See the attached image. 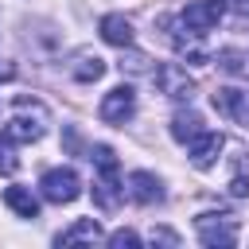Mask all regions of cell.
<instances>
[{"instance_id":"obj_1","label":"cell","mask_w":249,"mask_h":249,"mask_svg":"<svg viewBox=\"0 0 249 249\" xmlns=\"http://www.w3.org/2000/svg\"><path fill=\"white\" fill-rule=\"evenodd\" d=\"M12 109H16V117L8 121V136L16 140V144H31V140H39L43 132H47V109L39 105V101H31V97H16L12 101Z\"/></svg>"},{"instance_id":"obj_2","label":"cell","mask_w":249,"mask_h":249,"mask_svg":"<svg viewBox=\"0 0 249 249\" xmlns=\"http://www.w3.org/2000/svg\"><path fill=\"white\" fill-rule=\"evenodd\" d=\"M195 230L206 249H233L237 245V222L230 214H198Z\"/></svg>"},{"instance_id":"obj_3","label":"cell","mask_w":249,"mask_h":249,"mask_svg":"<svg viewBox=\"0 0 249 249\" xmlns=\"http://www.w3.org/2000/svg\"><path fill=\"white\" fill-rule=\"evenodd\" d=\"M160 27L167 31V39H171V47H175V54H179V58H187V62H195V66L210 58V54H206V47L198 43L202 35H198V31H191L183 19H171V16H163V19H160Z\"/></svg>"},{"instance_id":"obj_4","label":"cell","mask_w":249,"mask_h":249,"mask_svg":"<svg viewBox=\"0 0 249 249\" xmlns=\"http://www.w3.org/2000/svg\"><path fill=\"white\" fill-rule=\"evenodd\" d=\"M39 191H43L47 202L62 206V202H74V198L82 195V179H78L74 167H51V171L39 179Z\"/></svg>"},{"instance_id":"obj_5","label":"cell","mask_w":249,"mask_h":249,"mask_svg":"<svg viewBox=\"0 0 249 249\" xmlns=\"http://www.w3.org/2000/svg\"><path fill=\"white\" fill-rule=\"evenodd\" d=\"M152 82L160 86V93L163 97H171V101H191V93H195V82L187 78V70L183 66H175V62H163V66H156L152 70Z\"/></svg>"},{"instance_id":"obj_6","label":"cell","mask_w":249,"mask_h":249,"mask_svg":"<svg viewBox=\"0 0 249 249\" xmlns=\"http://www.w3.org/2000/svg\"><path fill=\"white\" fill-rule=\"evenodd\" d=\"M101 121L105 124H124L132 113H136V93H132V86H113L105 97H101Z\"/></svg>"},{"instance_id":"obj_7","label":"cell","mask_w":249,"mask_h":249,"mask_svg":"<svg viewBox=\"0 0 249 249\" xmlns=\"http://www.w3.org/2000/svg\"><path fill=\"white\" fill-rule=\"evenodd\" d=\"M214 109L222 113V117H230L233 124H241V128H249V89H237V86H222V89H214Z\"/></svg>"},{"instance_id":"obj_8","label":"cell","mask_w":249,"mask_h":249,"mask_svg":"<svg viewBox=\"0 0 249 249\" xmlns=\"http://www.w3.org/2000/svg\"><path fill=\"white\" fill-rule=\"evenodd\" d=\"M222 0H195V4H187L183 12H179V19L191 27V31H198V35H206V31H214L218 27V19H222Z\"/></svg>"},{"instance_id":"obj_9","label":"cell","mask_w":249,"mask_h":249,"mask_svg":"<svg viewBox=\"0 0 249 249\" xmlns=\"http://www.w3.org/2000/svg\"><path fill=\"white\" fill-rule=\"evenodd\" d=\"M124 183L117 179V167H97V179H93V202L101 210H117L121 198H124Z\"/></svg>"},{"instance_id":"obj_10","label":"cell","mask_w":249,"mask_h":249,"mask_svg":"<svg viewBox=\"0 0 249 249\" xmlns=\"http://www.w3.org/2000/svg\"><path fill=\"white\" fill-rule=\"evenodd\" d=\"M124 191H128V198H132L136 206H156V202H163V183H160L152 171H132V175L124 179Z\"/></svg>"},{"instance_id":"obj_11","label":"cell","mask_w":249,"mask_h":249,"mask_svg":"<svg viewBox=\"0 0 249 249\" xmlns=\"http://www.w3.org/2000/svg\"><path fill=\"white\" fill-rule=\"evenodd\" d=\"M226 148V140H222V132H210V128H202L191 144H187V156H191V163L198 167V171H206V167H214V160H218V152Z\"/></svg>"},{"instance_id":"obj_12","label":"cell","mask_w":249,"mask_h":249,"mask_svg":"<svg viewBox=\"0 0 249 249\" xmlns=\"http://www.w3.org/2000/svg\"><path fill=\"white\" fill-rule=\"evenodd\" d=\"M101 39L109 43V47H132V23L124 19V16H117V12H109V16H101Z\"/></svg>"},{"instance_id":"obj_13","label":"cell","mask_w":249,"mask_h":249,"mask_svg":"<svg viewBox=\"0 0 249 249\" xmlns=\"http://www.w3.org/2000/svg\"><path fill=\"white\" fill-rule=\"evenodd\" d=\"M70 74H74L78 82H97V78L105 74V58H97L93 51H78L74 62H70Z\"/></svg>"},{"instance_id":"obj_14","label":"cell","mask_w":249,"mask_h":249,"mask_svg":"<svg viewBox=\"0 0 249 249\" xmlns=\"http://www.w3.org/2000/svg\"><path fill=\"white\" fill-rule=\"evenodd\" d=\"M198 132H202V117H198L195 109H179V113L171 117V136H175L179 144H191Z\"/></svg>"},{"instance_id":"obj_15","label":"cell","mask_w":249,"mask_h":249,"mask_svg":"<svg viewBox=\"0 0 249 249\" xmlns=\"http://www.w3.org/2000/svg\"><path fill=\"white\" fill-rule=\"evenodd\" d=\"M58 245H78V241H101V226H97V218H78L70 230H62L58 237H54Z\"/></svg>"},{"instance_id":"obj_16","label":"cell","mask_w":249,"mask_h":249,"mask_svg":"<svg viewBox=\"0 0 249 249\" xmlns=\"http://www.w3.org/2000/svg\"><path fill=\"white\" fill-rule=\"evenodd\" d=\"M4 202H8L19 218H39V198H35L27 187H8V191H4Z\"/></svg>"},{"instance_id":"obj_17","label":"cell","mask_w":249,"mask_h":249,"mask_svg":"<svg viewBox=\"0 0 249 249\" xmlns=\"http://www.w3.org/2000/svg\"><path fill=\"white\" fill-rule=\"evenodd\" d=\"M226 74H233V78H249V51H237V47H226V51H218V58H214Z\"/></svg>"},{"instance_id":"obj_18","label":"cell","mask_w":249,"mask_h":249,"mask_svg":"<svg viewBox=\"0 0 249 249\" xmlns=\"http://www.w3.org/2000/svg\"><path fill=\"white\" fill-rule=\"evenodd\" d=\"M226 191H230L233 198H249V163H245V160H237V163H233V175H230Z\"/></svg>"},{"instance_id":"obj_19","label":"cell","mask_w":249,"mask_h":249,"mask_svg":"<svg viewBox=\"0 0 249 249\" xmlns=\"http://www.w3.org/2000/svg\"><path fill=\"white\" fill-rule=\"evenodd\" d=\"M19 156H16V140L8 132H0V175H16Z\"/></svg>"},{"instance_id":"obj_20","label":"cell","mask_w":249,"mask_h":249,"mask_svg":"<svg viewBox=\"0 0 249 249\" xmlns=\"http://www.w3.org/2000/svg\"><path fill=\"white\" fill-rule=\"evenodd\" d=\"M124 51H128V47H124ZM117 66H121V70H128V74H152V70H156V66H152V58H148L144 51H128Z\"/></svg>"},{"instance_id":"obj_21","label":"cell","mask_w":249,"mask_h":249,"mask_svg":"<svg viewBox=\"0 0 249 249\" xmlns=\"http://www.w3.org/2000/svg\"><path fill=\"white\" fill-rule=\"evenodd\" d=\"M109 245L113 249H136L140 245V233L136 230H117V233H109Z\"/></svg>"},{"instance_id":"obj_22","label":"cell","mask_w":249,"mask_h":249,"mask_svg":"<svg viewBox=\"0 0 249 249\" xmlns=\"http://www.w3.org/2000/svg\"><path fill=\"white\" fill-rule=\"evenodd\" d=\"M89 160H93L97 167H117V156H113L109 144H93V148H89Z\"/></svg>"},{"instance_id":"obj_23","label":"cell","mask_w":249,"mask_h":249,"mask_svg":"<svg viewBox=\"0 0 249 249\" xmlns=\"http://www.w3.org/2000/svg\"><path fill=\"white\" fill-rule=\"evenodd\" d=\"M152 245H179V233H171V230H152Z\"/></svg>"},{"instance_id":"obj_24","label":"cell","mask_w":249,"mask_h":249,"mask_svg":"<svg viewBox=\"0 0 249 249\" xmlns=\"http://www.w3.org/2000/svg\"><path fill=\"white\" fill-rule=\"evenodd\" d=\"M222 8H226V12H233V16H241V19L249 16V0H222Z\"/></svg>"},{"instance_id":"obj_25","label":"cell","mask_w":249,"mask_h":249,"mask_svg":"<svg viewBox=\"0 0 249 249\" xmlns=\"http://www.w3.org/2000/svg\"><path fill=\"white\" fill-rule=\"evenodd\" d=\"M12 74H16V66H12V62H4V58H0V82H8V78H12Z\"/></svg>"}]
</instances>
